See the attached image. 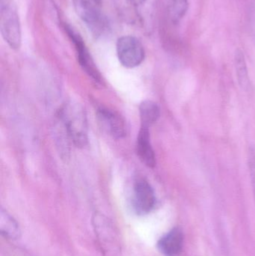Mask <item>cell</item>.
<instances>
[{"label": "cell", "instance_id": "cell-13", "mask_svg": "<svg viewBox=\"0 0 255 256\" xmlns=\"http://www.w3.org/2000/svg\"><path fill=\"white\" fill-rule=\"evenodd\" d=\"M145 24H152L155 12L156 0H129Z\"/></svg>", "mask_w": 255, "mask_h": 256}, {"label": "cell", "instance_id": "cell-3", "mask_svg": "<svg viewBox=\"0 0 255 256\" xmlns=\"http://www.w3.org/2000/svg\"><path fill=\"white\" fill-rule=\"evenodd\" d=\"M76 13L94 36L107 30L108 22L102 12V0H73Z\"/></svg>", "mask_w": 255, "mask_h": 256}, {"label": "cell", "instance_id": "cell-4", "mask_svg": "<svg viewBox=\"0 0 255 256\" xmlns=\"http://www.w3.org/2000/svg\"><path fill=\"white\" fill-rule=\"evenodd\" d=\"M118 60L124 67L133 68L145 60V52L142 42L133 36L119 38L116 44Z\"/></svg>", "mask_w": 255, "mask_h": 256}, {"label": "cell", "instance_id": "cell-11", "mask_svg": "<svg viewBox=\"0 0 255 256\" xmlns=\"http://www.w3.org/2000/svg\"><path fill=\"white\" fill-rule=\"evenodd\" d=\"M0 230L6 238L16 240L20 236V230L16 221L4 209L0 213Z\"/></svg>", "mask_w": 255, "mask_h": 256}, {"label": "cell", "instance_id": "cell-5", "mask_svg": "<svg viewBox=\"0 0 255 256\" xmlns=\"http://www.w3.org/2000/svg\"><path fill=\"white\" fill-rule=\"evenodd\" d=\"M66 31L68 34L69 37L71 39L72 42L74 44L77 52L78 61L82 68L85 70V73L91 76L95 82H101V76L100 72L91 57V54L88 52L85 42L82 40L80 34L75 31L71 26H65Z\"/></svg>", "mask_w": 255, "mask_h": 256}, {"label": "cell", "instance_id": "cell-6", "mask_svg": "<svg viewBox=\"0 0 255 256\" xmlns=\"http://www.w3.org/2000/svg\"><path fill=\"white\" fill-rule=\"evenodd\" d=\"M156 196L154 189L145 180H139L133 188V204L138 214L145 215L154 209Z\"/></svg>", "mask_w": 255, "mask_h": 256}, {"label": "cell", "instance_id": "cell-9", "mask_svg": "<svg viewBox=\"0 0 255 256\" xmlns=\"http://www.w3.org/2000/svg\"><path fill=\"white\" fill-rule=\"evenodd\" d=\"M184 244V234L179 228H175L162 237L158 242V248L165 256H178Z\"/></svg>", "mask_w": 255, "mask_h": 256}, {"label": "cell", "instance_id": "cell-7", "mask_svg": "<svg viewBox=\"0 0 255 256\" xmlns=\"http://www.w3.org/2000/svg\"><path fill=\"white\" fill-rule=\"evenodd\" d=\"M97 116L102 128L112 138L120 140L127 135L125 121L115 111L107 108H99Z\"/></svg>", "mask_w": 255, "mask_h": 256}, {"label": "cell", "instance_id": "cell-15", "mask_svg": "<svg viewBox=\"0 0 255 256\" xmlns=\"http://www.w3.org/2000/svg\"><path fill=\"white\" fill-rule=\"evenodd\" d=\"M249 170H250V178L253 185V192L255 200V152L251 150L249 155Z\"/></svg>", "mask_w": 255, "mask_h": 256}, {"label": "cell", "instance_id": "cell-12", "mask_svg": "<svg viewBox=\"0 0 255 256\" xmlns=\"http://www.w3.org/2000/svg\"><path fill=\"white\" fill-rule=\"evenodd\" d=\"M235 66L238 82L243 90L247 91L250 86V76L245 56L241 49L236 50L235 51Z\"/></svg>", "mask_w": 255, "mask_h": 256}, {"label": "cell", "instance_id": "cell-2", "mask_svg": "<svg viewBox=\"0 0 255 256\" xmlns=\"http://www.w3.org/2000/svg\"><path fill=\"white\" fill-rule=\"evenodd\" d=\"M0 28L7 45L11 49L19 50L22 43L20 21L11 0H0Z\"/></svg>", "mask_w": 255, "mask_h": 256}, {"label": "cell", "instance_id": "cell-1", "mask_svg": "<svg viewBox=\"0 0 255 256\" xmlns=\"http://www.w3.org/2000/svg\"><path fill=\"white\" fill-rule=\"evenodd\" d=\"M69 138L76 147L83 148L88 144V124L85 110L79 104L69 102L60 111Z\"/></svg>", "mask_w": 255, "mask_h": 256}, {"label": "cell", "instance_id": "cell-8", "mask_svg": "<svg viewBox=\"0 0 255 256\" xmlns=\"http://www.w3.org/2000/svg\"><path fill=\"white\" fill-rule=\"evenodd\" d=\"M136 152L140 160L149 168L156 166V156L151 142L149 129L142 127L136 140Z\"/></svg>", "mask_w": 255, "mask_h": 256}, {"label": "cell", "instance_id": "cell-14", "mask_svg": "<svg viewBox=\"0 0 255 256\" xmlns=\"http://www.w3.org/2000/svg\"><path fill=\"white\" fill-rule=\"evenodd\" d=\"M190 0H169L168 14L171 22L178 25L185 18L189 8Z\"/></svg>", "mask_w": 255, "mask_h": 256}, {"label": "cell", "instance_id": "cell-10", "mask_svg": "<svg viewBox=\"0 0 255 256\" xmlns=\"http://www.w3.org/2000/svg\"><path fill=\"white\" fill-rule=\"evenodd\" d=\"M142 127H151L158 121L160 116V109L159 105L152 100H144L139 106Z\"/></svg>", "mask_w": 255, "mask_h": 256}]
</instances>
